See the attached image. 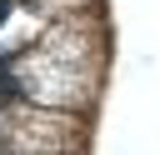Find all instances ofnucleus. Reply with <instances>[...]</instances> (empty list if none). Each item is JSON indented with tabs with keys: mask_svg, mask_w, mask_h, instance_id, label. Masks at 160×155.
Segmentation results:
<instances>
[{
	"mask_svg": "<svg viewBox=\"0 0 160 155\" xmlns=\"http://www.w3.org/2000/svg\"><path fill=\"white\" fill-rule=\"evenodd\" d=\"M10 100H20V80L10 75V60H0V105H10Z\"/></svg>",
	"mask_w": 160,
	"mask_h": 155,
	"instance_id": "f257e3e1",
	"label": "nucleus"
}]
</instances>
